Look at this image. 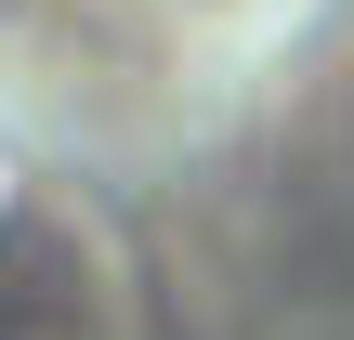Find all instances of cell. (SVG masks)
<instances>
[{"instance_id": "1", "label": "cell", "mask_w": 354, "mask_h": 340, "mask_svg": "<svg viewBox=\"0 0 354 340\" xmlns=\"http://www.w3.org/2000/svg\"><path fill=\"white\" fill-rule=\"evenodd\" d=\"M315 0H0V144L39 170H158L210 144Z\"/></svg>"}]
</instances>
